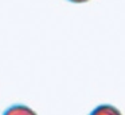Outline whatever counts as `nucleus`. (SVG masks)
I'll use <instances>...</instances> for the list:
<instances>
[{
  "instance_id": "f03ea898",
  "label": "nucleus",
  "mask_w": 125,
  "mask_h": 115,
  "mask_svg": "<svg viewBox=\"0 0 125 115\" xmlns=\"http://www.w3.org/2000/svg\"><path fill=\"white\" fill-rule=\"evenodd\" d=\"M89 115H122L117 107L110 106V104H101V106L95 107Z\"/></svg>"
},
{
  "instance_id": "7ed1b4c3",
  "label": "nucleus",
  "mask_w": 125,
  "mask_h": 115,
  "mask_svg": "<svg viewBox=\"0 0 125 115\" xmlns=\"http://www.w3.org/2000/svg\"><path fill=\"white\" fill-rule=\"evenodd\" d=\"M69 1H71V3H86V1H89V0H69Z\"/></svg>"
},
{
  "instance_id": "f257e3e1",
  "label": "nucleus",
  "mask_w": 125,
  "mask_h": 115,
  "mask_svg": "<svg viewBox=\"0 0 125 115\" xmlns=\"http://www.w3.org/2000/svg\"><path fill=\"white\" fill-rule=\"evenodd\" d=\"M3 115H38L32 108L24 104H15L11 106L3 112Z\"/></svg>"
}]
</instances>
